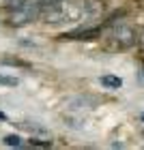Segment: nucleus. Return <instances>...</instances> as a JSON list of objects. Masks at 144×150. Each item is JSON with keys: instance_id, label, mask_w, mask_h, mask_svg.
Masks as SVG:
<instances>
[{"instance_id": "obj_11", "label": "nucleus", "mask_w": 144, "mask_h": 150, "mask_svg": "<svg viewBox=\"0 0 144 150\" xmlns=\"http://www.w3.org/2000/svg\"><path fill=\"white\" fill-rule=\"evenodd\" d=\"M9 2H15V0H9Z\"/></svg>"}, {"instance_id": "obj_1", "label": "nucleus", "mask_w": 144, "mask_h": 150, "mask_svg": "<svg viewBox=\"0 0 144 150\" xmlns=\"http://www.w3.org/2000/svg\"><path fill=\"white\" fill-rule=\"evenodd\" d=\"M41 11L39 0H15V9L11 13V24L13 26H26L30 22H35Z\"/></svg>"}, {"instance_id": "obj_4", "label": "nucleus", "mask_w": 144, "mask_h": 150, "mask_svg": "<svg viewBox=\"0 0 144 150\" xmlns=\"http://www.w3.org/2000/svg\"><path fill=\"white\" fill-rule=\"evenodd\" d=\"M101 86L116 90V88H120V86H123V79H120V77H116V75H103V77H101Z\"/></svg>"}, {"instance_id": "obj_6", "label": "nucleus", "mask_w": 144, "mask_h": 150, "mask_svg": "<svg viewBox=\"0 0 144 150\" xmlns=\"http://www.w3.org/2000/svg\"><path fill=\"white\" fill-rule=\"evenodd\" d=\"M19 79L17 77H9V75H0V86H17Z\"/></svg>"}, {"instance_id": "obj_5", "label": "nucleus", "mask_w": 144, "mask_h": 150, "mask_svg": "<svg viewBox=\"0 0 144 150\" xmlns=\"http://www.w3.org/2000/svg\"><path fill=\"white\" fill-rule=\"evenodd\" d=\"M4 144L6 146H22V137H19V135H6L4 137Z\"/></svg>"}, {"instance_id": "obj_12", "label": "nucleus", "mask_w": 144, "mask_h": 150, "mask_svg": "<svg viewBox=\"0 0 144 150\" xmlns=\"http://www.w3.org/2000/svg\"><path fill=\"white\" fill-rule=\"evenodd\" d=\"M142 120H144V114H142Z\"/></svg>"}, {"instance_id": "obj_2", "label": "nucleus", "mask_w": 144, "mask_h": 150, "mask_svg": "<svg viewBox=\"0 0 144 150\" xmlns=\"http://www.w3.org/2000/svg\"><path fill=\"white\" fill-rule=\"evenodd\" d=\"M114 39L118 43V47H131L138 41V35L129 26H118V28H114Z\"/></svg>"}, {"instance_id": "obj_3", "label": "nucleus", "mask_w": 144, "mask_h": 150, "mask_svg": "<svg viewBox=\"0 0 144 150\" xmlns=\"http://www.w3.org/2000/svg\"><path fill=\"white\" fill-rule=\"evenodd\" d=\"M101 37V28H78V30H69L65 32L60 39H69V41H93Z\"/></svg>"}, {"instance_id": "obj_9", "label": "nucleus", "mask_w": 144, "mask_h": 150, "mask_svg": "<svg viewBox=\"0 0 144 150\" xmlns=\"http://www.w3.org/2000/svg\"><path fill=\"white\" fill-rule=\"evenodd\" d=\"M140 81H142V84H144V71L140 73Z\"/></svg>"}, {"instance_id": "obj_7", "label": "nucleus", "mask_w": 144, "mask_h": 150, "mask_svg": "<svg viewBox=\"0 0 144 150\" xmlns=\"http://www.w3.org/2000/svg\"><path fill=\"white\" fill-rule=\"evenodd\" d=\"M60 2H65V0H39V4H41V9H50V6H56Z\"/></svg>"}, {"instance_id": "obj_8", "label": "nucleus", "mask_w": 144, "mask_h": 150, "mask_svg": "<svg viewBox=\"0 0 144 150\" xmlns=\"http://www.w3.org/2000/svg\"><path fill=\"white\" fill-rule=\"evenodd\" d=\"M30 144H32V146H41V148H47V146H52V142H39V139H35V137H32V139H30Z\"/></svg>"}, {"instance_id": "obj_10", "label": "nucleus", "mask_w": 144, "mask_h": 150, "mask_svg": "<svg viewBox=\"0 0 144 150\" xmlns=\"http://www.w3.org/2000/svg\"><path fill=\"white\" fill-rule=\"evenodd\" d=\"M0 120H6V116H4L2 112H0Z\"/></svg>"}]
</instances>
